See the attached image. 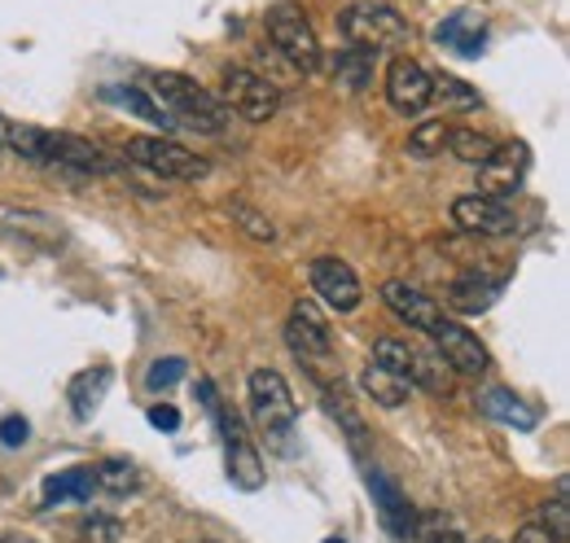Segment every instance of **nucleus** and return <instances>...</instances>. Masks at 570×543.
Wrapping results in <instances>:
<instances>
[{
    "label": "nucleus",
    "instance_id": "obj_4",
    "mask_svg": "<svg viewBox=\"0 0 570 543\" xmlns=\"http://www.w3.org/2000/svg\"><path fill=\"white\" fill-rule=\"evenodd\" d=\"M338 31L343 40L360 49V53H386V49H400L409 40V22L391 9V4H373V0H360V4H347L338 13Z\"/></svg>",
    "mask_w": 570,
    "mask_h": 543
},
{
    "label": "nucleus",
    "instance_id": "obj_39",
    "mask_svg": "<svg viewBox=\"0 0 570 543\" xmlns=\"http://www.w3.org/2000/svg\"><path fill=\"white\" fill-rule=\"evenodd\" d=\"M513 543H562V540H553V535H549L540 522H527V526L513 535Z\"/></svg>",
    "mask_w": 570,
    "mask_h": 543
},
{
    "label": "nucleus",
    "instance_id": "obj_18",
    "mask_svg": "<svg viewBox=\"0 0 570 543\" xmlns=\"http://www.w3.org/2000/svg\"><path fill=\"white\" fill-rule=\"evenodd\" d=\"M110 382H115V373H110L106 364H97V368H83V373H75L71 386H67V404H71V416H75V421H92V412L101 407L106 391H110Z\"/></svg>",
    "mask_w": 570,
    "mask_h": 543
},
{
    "label": "nucleus",
    "instance_id": "obj_41",
    "mask_svg": "<svg viewBox=\"0 0 570 543\" xmlns=\"http://www.w3.org/2000/svg\"><path fill=\"white\" fill-rule=\"evenodd\" d=\"M479 543H500V540H479Z\"/></svg>",
    "mask_w": 570,
    "mask_h": 543
},
{
    "label": "nucleus",
    "instance_id": "obj_20",
    "mask_svg": "<svg viewBox=\"0 0 570 543\" xmlns=\"http://www.w3.org/2000/svg\"><path fill=\"white\" fill-rule=\"evenodd\" d=\"M479 412L500 421V425H509V430H535L540 425V412L527 399H518L513 391H483L479 395Z\"/></svg>",
    "mask_w": 570,
    "mask_h": 543
},
{
    "label": "nucleus",
    "instance_id": "obj_30",
    "mask_svg": "<svg viewBox=\"0 0 570 543\" xmlns=\"http://www.w3.org/2000/svg\"><path fill=\"white\" fill-rule=\"evenodd\" d=\"M443 145H448V124L443 119H426L409 132V154L413 158H434V154H443Z\"/></svg>",
    "mask_w": 570,
    "mask_h": 543
},
{
    "label": "nucleus",
    "instance_id": "obj_5",
    "mask_svg": "<svg viewBox=\"0 0 570 543\" xmlns=\"http://www.w3.org/2000/svg\"><path fill=\"white\" fill-rule=\"evenodd\" d=\"M124 158H128L132 167L149 171V176L185 180V185L207 180V171H212V162H207V158H198L194 149H185V145H180V140H171V136H132V140L124 145Z\"/></svg>",
    "mask_w": 570,
    "mask_h": 543
},
{
    "label": "nucleus",
    "instance_id": "obj_6",
    "mask_svg": "<svg viewBox=\"0 0 570 543\" xmlns=\"http://www.w3.org/2000/svg\"><path fill=\"white\" fill-rule=\"evenodd\" d=\"M219 106L246 124H268L277 110H282V88L264 75L246 67L224 70V88H219Z\"/></svg>",
    "mask_w": 570,
    "mask_h": 543
},
{
    "label": "nucleus",
    "instance_id": "obj_27",
    "mask_svg": "<svg viewBox=\"0 0 570 543\" xmlns=\"http://www.w3.org/2000/svg\"><path fill=\"white\" fill-rule=\"evenodd\" d=\"M448 149L452 158H461L465 167H483L497 149V140L488 132H474V128H448Z\"/></svg>",
    "mask_w": 570,
    "mask_h": 543
},
{
    "label": "nucleus",
    "instance_id": "obj_19",
    "mask_svg": "<svg viewBox=\"0 0 570 543\" xmlns=\"http://www.w3.org/2000/svg\"><path fill=\"white\" fill-rule=\"evenodd\" d=\"M92 491H97V482H92V465H75V470H62V474H49L45 477V486H40V504L45 509H53V504H88L92 500Z\"/></svg>",
    "mask_w": 570,
    "mask_h": 543
},
{
    "label": "nucleus",
    "instance_id": "obj_32",
    "mask_svg": "<svg viewBox=\"0 0 570 543\" xmlns=\"http://www.w3.org/2000/svg\"><path fill=\"white\" fill-rule=\"evenodd\" d=\"M75 540L79 543H124V522H119V517H101V513H92V517H83V522L75 526Z\"/></svg>",
    "mask_w": 570,
    "mask_h": 543
},
{
    "label": "nucleus",
    "instance_id": "obj_29",
    "mask_svg": "<svg viewBox=\"0 0 570 543\" xmlns=\"http://www.w3.org/2000/svg\"><path fill=\"white\" fill-rule=\"evenodd\" d=\"M430 83H434V97L443 101V106H452V110H474L483 97H479V88L474 83H465V79H456V75H430Z\"/></svg>",
    "mask_w": 570,
    "mask_h": 543
},
{
    "label": "nucleus",
    "instance_id": "obj_16",
    "mask_svg": "<svg viewBox=\"0 0 570 543\" xmlns=\"http://www.w3.org/2000/svg\"><path fill=\"white\" fill-rule=\"evenodd\" d=\"M382 303H386V312H391L395 320H404L409 329H426L430 334V329L443 320L439 303L430 298L426 289L409 285V280H386V285H382Z\"/></svg>",
    "mask_w": 570,
    "mask_h": 543
},
{
    "label": "nucleus",
    "instance_id": "obj_21",
    "mask_svg": "<svg viewBox=\"0 0 570 543\" xmlns=\"http://www.w3.org/2000/svg\"><path fill=\"white\" fill-rule=\"evenodd\" d=\"M500 298V280H483V276H461V280H452V289H448V307L452 312H461V316H483V312H492V303Z\"/></svg>",
    "mask_w": 570,
    "mask_h": 543
},
{
    "label": "nucleus",
    "instance_id": "obj_24",
    "mask_svg": "<svg viewBox=\"0 0 570 543\" xmlns=\"http://www.w3.org/2000/svg\"><path fill=\"white\" fill-rule=\"evenodd\" d=\"M360 391H364L373 404L400 407V404H409V391H413V386H409L404 377H395V373H386L382 364H373V359H368V364L360 368Z\"/></svg>",
    "mask_w": 570,
    "mask_h": 543
},
{
    "label": "nucleus",
    "instance_id": "obj_33",
    "mask_svg": "<svg viewBox=\"0 0 570 543\" xmlns=\"http://www.w3.org/2000/svg\"><path fill=\"white\" fill-rule=\"evenodd\" d=\"M540 526L553 535V540L567 543L570 535V509H567V482H558V495H553V504H544V517H540Z\"/></svg>",
    "mask_w": 570,
    "mask_h": 543
},
{
    "label": "nucleus",
    "instance_id": "obj_14",
    "mask_svg": "<svg viewBox=\"0 0 570 543\" xmlns=\"http://www.w3.org/2000/svg\"><path fill=\"white\" fill-rule=\"evenodd\" d=\"M368 491H373V504H377V517H382L386 535L400 543H413V535H417V509L409 504V495L382 470H368Z\"/></svg>",
    "mask_w": 570,
    "mask_h": 543
},
{
    "label": "nucleus",
    "instance_id": "obj_3",
    "mask_svg": "<svg viewBox=\"0 0 570 543\" xmlns=\"http://www.w3.org/2000/svg\"><path fill=\"white\" fill-rule=\"evenodd\" d=\"M246 395H250V421L255 430L277 447V452H294L289 438H294V421H298V404L285 386V377L277 368H255L250 382H246Z\"/></svg>",
    "mask_w": 570,
    "mask_h": 543
},
{
    "label": "nucleus",
    "instance_id": "obj_1",
    "mask_svg": "<svg viewBox=\"0 0 570 543\" xmlns=\"http://www.w3.org/2000/svg\"><path fill=\"white\" fill-rule=\"evenodd\" d=\"M0 145H9L13 154H22L36 167H75L83 176H115L124 167L119 158H110L88 136L49 132V128H36V124H9V119H0Z\"/></svg>",
    "mask_w": 570,
    "mask_h": 543
},
{
    "label": "nucleus",
    "instance_id": "obj_37",
    "mask_svg": "<svg viewBox=\"0 0 570 543\" xmlns=\"http://www.w3.org/2000/svg\"><path fill=\"white\" fill-rule=\"evenodd\" d=\"M27 438H31V421H27V416H18V412H9V416L0 421V443H4L9 452H18Z\"/></svg>",
    "mask_w": 570,
    "mask_h": 543
},
{
    "label": "nucleus",
    "instance_id": "obj_22",
    "mask_svg": "<svg viewBox=\"0 0 570 543\" xmlns=\"http://www.w3.org/2000/svg\"><path fill=\"white\" fill-rule=\"evenodd\" d=\"M101 101H110V106H119V110H128V115H137L145 124H158L163 132H171L176 124L167 119V110L145 92V88H128V83H110V88H101Z\"/></svg>",
    "mask_w": 570,
    "mask_h": 543
},
{
    "label": "nucleus",
    "instance_id": "obj_2",
    "mask_svg": "<svg viewBox=\"0 0 570 543\" xmlns=\"http://www.w3.org/2000/svg\"><path fill=\"white\" fill-rule=\"evenodd\" d=\"M145 92L167 110V119L176 128H194V132L219 136L228 128V110L219 106V97L207 92L198 79L180 75V70H154L145 79Z\"/></svg>",
    "mask_w": 570,
    "mask_h": 543
},
{
    "label": "nucleus",
    "instance_id": "obj_38",
    "mask_svg": "<svg viewBox=\"0 0 570 543\" xmlns=\"http://www.w3.org/2000/svg\"><path fill=\"white\" fill-rule=\"evenodd\" d=\"M149 425L171 434V430H180V412H176L171 404H154V407H149Z\"/></svg>",
    "mask_w": 570,
    "mask_h": 543
},
{
    "label": "nucleus",
    "instance_id": "obj_25",
    "mask_svg": "<svg viewBox=\"0 0 570 543\" xmlns=\"http://www.w3.org/2000/svg\"><path fill=\"white\" fill-rule=\"evenodd\" d=\"M92 482H97V491H106V495H132V491H141V470L132 465V461H119V456H110V461H101L97 470H92Z\"/></svg>",
    "mask_w": 570,
    "mask_h": 543
},
{
    "label": "nucleus",
    "instance_id": "obj_9",
    "mask_svg": "<svg viewBox=\"0 0 570 543\" xmlns=\"http://www.w3.org/2000/svg\"><path fill=\"white\" fill-rule=\"evenodd\" d=\"M430 338L439 346V359H443L452 373H461V377H483V373L492 368V355H488V346L479 342V334H470V329L456 325V320H439V325L430 329Z\"/></svg>",
    "mask_w": 570,
    "mask_h": 543
},
{
    "label": "nucleus",
    "instance_id": "obj_17",
    "mask_svg": "<svg viewBox=\"0 0 570 543\" xmlns=\"http://www.w3.org/2000/svg\"><path fill=\"white\" fill-rule=\"evenodd\" d=\"M434 36H439V45H448L452 53H461V58H479L483 45H488V22H483V13L465 9V13H452Z\"/></svg>",
    "mask_w": 570,
    "mask_h": 543
},
{
    "label": "nucleus",
    "instance_id": "obj_28",
    "mask_svg": "<svg viewBox=\"0 0 570 543\" xmlns=\"http://www.w3.org/2000/svg\"><path fill=\"white\" fill-rule=\"evenodd\" d=\"M334 79H338V88H347V92H364V88H368V79H373V53H360V49L338 53V62H334Z\"/></svg>",
    "mask_w": 570,
    "mask_h": 543
},
{
    "label": "nucleus",
    "instance_id": "obj_34",
    "mask_svg": "<svg viewBox=\"0 0 570 543\" xmlns=\"http://www.w3.org/2000/svg\"><path fill=\"white\" fill-rule=\"evenodd\" d=\"M185 368H189V364H185L180 355L154 359V364H149V373H145V386H149V391H171V386L185 377Z\"/></svg>",
    "mask_w": 570,
    "mask_h": 543
},
{
    "label": "nucleus",
    "instance_id": "obj_13",
    "mask_svg": "<svg viewBox=\"0 0 570 543\" xmlns=\"http://www.w3.org/2000/svg\"><path fill=\"white\" fill-rule=\"evenodd\" d=\"M386 101L395 115H422L430 101H434V83H430V70L417 67L413 58H395L386 67Z\"/></svg>",
    "mask_w": 570,
    "mask_h": 543
},
{
    "label": "nucleus",
    "instance_id": "obj_8",
    "mask_svg": "<svg viewBox=\"0 0 570 543\" xmlns=\"http://www.w3.org/2000/svg\"><path fill=\"white\" fill-rule=\"evenodd\" d=\"M531 171V149L522 140H509V145H497L492 158L479 167V194L483 198H497V203H509L522 180Z\"/></svg>",
    "mask_w": 570,
    "mask_h": 543
},
{
    "label": "nucleus",
    "instance_id": "obj_15",
    "mask_svg": "<svg viewBox=\"0 0 570 543\" xmlns=\"http://www.w3.org/2000/svg\"><path fill=\"white\" fill-rule=\"evenodd\" d=\"M215 425H219V434H224V452H228V482L242 486V491H259V486H264V461H259L255 443L246 438L242 421L224 412Z\"/></svg>",
    "mask_w": 570,
    "mask_h": 543
},
{
    "label": "nucleus",
    "instance_id": "obj_12",
    "mask_svg": "<svg viewBox=\"0 0 570 543\" xmlns=\"http://www.w3.org/2000/svg\"><path fill=\"white\" fill-rule=\"evenodd\" d=\"M452 224L461 233H474V237H509V233H518V215L509 210V203L483 198V194L456 198L452 203Z\"/></svg>",
    "mask_w": 570,
    "mask_h": 543
},
{
    "label": "nucleus",
    "instance_id": "obj_31",
    "mask_svg": "<svg viewBox=\"0 0 570 543\" xmlns=\"http://www.w3.org/2000/svg\"><path fill=\"white\" fill-rule=\"evenodd\" d=\"M228 215H233V224H237L246 237H255V241H277V224H273L268 215H259L255 206L233 203L228 206Z\"/></svg>",
    "mask_w": 570,
    "mask_h": 543
},
{
    "label": "nucleus",
    "instance_id": "obj_26",
    "mask_svg": "<svg viewBox=\"0 0 570 543\" xmlns=\"http://www.w3.org/2000/svg\"><path fill=\"white\" fill-rule=\"evenodd\" d=\"M373 364H382L386 373L404 377L413 386V373H417V346H409L404 338H377L373 342Z\"/></svg>",
    "mask_w": 570,
    "mask_h": 543
},
{
    "label": "nucleus",
    "instance_id": "obj_10",
    "mask_svg": "<svg viewBox=\"0 0 570 543\" xmlns=\"http://www.w3.org/2000/svg\"><path fill=\"white\" fill-rule=\"evenodd\" d=\"M307 280H312V289H316V298L330 307V312H356L360 303H364V289H360V276L352 264H343V259H334V255H321V259H312V268H307Z\"/></svg>",
    "mask_w": 570,
    "mask_h": 543
},
{
    "label": "nucleus",
    "instance_id": "obj_11",
    "mask_svg": "<svg viewBox=\"0 0 570 543\" xmlns=\"http://www.w3.org/2000/svg\"><path fill=\"white\" fill-rule=\"evenodd\" d=\"M285 342H289V351H294L303 364L325 359V355L334 351L330 320H325V312H321L312 298H298V303L289 307V320H285Z\"/></svg>",
    "mask_w": 570,
    "mask_h": 543
},
{
    "label": "nucleus",
    "instance_id": "obj_35",
    "mask_svg": "<svg viewBox=\"0 0 570 543\" xmlns=\"http://www.w3.org/2000/svg\"><path fill=\"white\" fill-rule=\"evenodd\" d=\"M413 543H465L461 535H456V526L452 522H443V517H422L417 513V535H413Z\"/></svg>",
    "mask_w": 570,
    "mask_h": 543
},
{
    "label": "nucleus",
    "instance_id": "obj_23",
    "mask_svg": "<svg viewBox=\"0 0 570 543\" xmlns=\"http://www.w3.org/2000/svg\"><path fill=\"white\" fill-rule=\"evenodd\" d=\"M4 224V233H13V237H31L40 250H58L62 241H67V233H62V224L58 219H49V215H31V210H13V215H4L0 219Z\"/></svg>",
    "mask_w": 570,
    "mask_h": 543
},
{
    "label": "nucleus",
    "instance_id": "obj_7",
    "mask_svg": "<svg viewBox=\"0 0 570 543\" xmlns=\"http://www.w3.org/2000/svg\"><path fill=\"white\" fill-rule=\"evenodd\" d=\"M264 27H268L273 49L282 53L289 67H298V70L321 67V40H316V31H312V22H307V13H303L298 4H277V9H268Z\"/></svg>",
    "mask_w": 570,
    "mask_h": 543
},
{
    "label": "nucleus",
    "instance_id": "obj_40",
    "mask_svg": "<svg viewBox=\"0 0 570 543\" xmlns=\"http://www.w3.org/2000/svg\"><path fill=\"white\" fill-rule=\"evenodd\" d=\"M325 543H347V540H338V535H334V540H325Z\"/></svg>",
    "mask_w": 570,
    "mask_h": 543
},
{
    "label": "nucleus",
    "instance_id": "obj_36",
    "mask_svg": "<svg viewBox=\"0 0 570 543\" xmlns=\"http://www.w3.org/2000/svg\"><path fill=\"white\" fill-rule=\"evenodd\" d=\"M325 404H330V412L343 421V430L352 434V443H356V447H364V438H368V434H364V421H360L356 412L347 407V399H343V395H325Z\"/></svg>",
    "mask_w": 570,
    "mask_h": 543
}]
</instances>
